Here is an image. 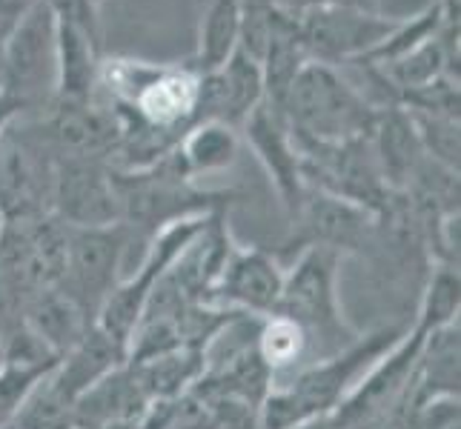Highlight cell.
<instances>
[{"mask_svg": "<svg viewBox=\"0 0 461 429\" xmlns=\"http://www.w3.org/2000/svg\"><path fill=\"white\" fill-rule=\"evenodd\" d=\"M4 429H9V426H4Z\"/></svg>", "mask_w": 461, "mask_h": 429, "instance_id": "obj_26", "label": "cell"}, {"mask_svg": "<svg viewBox=\"0 0 461 429\" xmlns=\"http://www.w3.org/2000/svg\"><path fill=\"white\" fill-rule=\"evenodd\" d=\"M50 215L67 227H113L121 220L113 166L95 157H58Z\"/></svg>", "mask_w": 461, "mask_h": 429, "instance_id": "obj_7", "label": "cell"}, {"mask_svg": "<svg viewBox=\"0 0 461 429\" xmlns=\"http://www.w3.org/2000/svg\"><path fill=\"white\" fill-rule=\"evenodd\" d=\"M307 63H310V55H307L304 35H301L298 18L293 12L281 9L273 31H269L264 58H261L264 101L273 103L276 109H281L293 81L298 77V72L307 67Z\"/></svg>", "mask_w": 461, "mask_h": 429, "instance_id": "obj_15", "label": "cell"}, {"mask_svg": "<svg viewBox=\"0 0 461 429\" xmlns=\"http://www.w3.org/2000/svg\"><path fill=\"white\" fill-rule=\"evenodd\" d=\"M4 98L29 106L55 94L58 86V21L38 0L4 38Z\"/></svg>", "mask_w": 461, "mask_h": 429, "instance_id": "obj_5", "label": "cell"}, {"mask_svg": "<svg viewBox=\"0 0 461 429\" xmlns=\"http://www.w3.org/2000/svg\"><path fill=\"white\" fill-rule=\"evenodd\" d=\"M238 130L218 121H201L178 140V155L193 178L224 172L238 161Z\"/></svg>", "mask_w": 461, "mask_h": 429, "instance_id": "obj_19", "label": "cell"}, {"mask_svg": "<svg viewBox=\"0 0 461 429\" xmlns=\"http://www.w3.org/2000/svg\"><path fill=\"white\" fill-rule=\"evenodd\" d=\"M132 241V232L123 224L67 227V249H63V266L55 290L72 300L77 312L86 317V324H98L106 298L123 281L121 266Z\"/></svg>", "mask_w": 461, "mask_h": 429, "instance_id": "obj_4", "label": "cell"}, {"mask_svg": "<svg viewBox=\"0 0 461 429\" xmlns=\"http://www.w3.org/2000/svg\"><path fill=\"white\" fill-rule=\"evenodd\" d=\"M21 321L35 332L58 358L67 355L92 329V324H86V317L77 312V307L67 295H60L55 286H46V290H41L29 300Z\"/></svg>", "mask_w": 461, "mask_h": 429, "instance_id": "obj_16", "label": "cell"}, {"mask_svg": "<svg viewBox=\"0 0 461 429\" xmlns=\"http://www.w3.org/2000/svg\"><path fill=\"white\" fill-rule=\"evenodd\" d=\"M241 132L252 147V152H256V157L264 164L267 174L273 178L284 210L293 218L298 212L301 201H304L307 183H304V174H301V155L295 149L287 118H284V112L273 103L261 101L252 109V115L244 121Z\"/></svg>", "mask_w": 461, "mask_h": 429, "instance_id": "obj_10", "label": "cell"}, {"mask_svg": "<svg viewBox=\"0 0 461 429\" xmlns=\"http://www.w3.org/2000/svg\"><path fill=\"white\" fill-rule=\"evenodd\" d=\"M293 220V249H307V246H324L339 252V255H349V252H364L378 241V218L361 206L332 198L318 189H307L304 201H301L298 212Z\"/></svg>", "mask_w": 461, "mask_h": 429, "instance_id": "obj_8", "label": "cell"}, {"mask_svg": "<svg viewBox=\"0 0 461 429\" xmlns=\"http://www.w3.org/2000/svg\"><path fill=\"white\" fill-rule=\"evenodd\" d=\"M344 255L324 246L298 252L293 266L284 273V286L276 312L290 317L307 338V363L339 355L353 346L361 332L347 321L339 304V266Z\"/></svg>", "mask_w": 461, "mask_h": 429, "instance_id": "obj_2", "label": "cell"}, {"mask_svg": "<svg viewBox=\"0 0 461 429\" xmlns=\"http://www.w3.org/2000/svg\"><path fill=\"white\" fill-rule=\"evenodd\" d=\"M264 101V75L261 63L247 52L235 49L218 69L201 75V94L195 123L218 121L232 130H241L252 109Z\"/></svg>", "mask_w": 461, "mask_h": 429, "instance_id": "obj_11", "label": "cell"}, {"mask_svg": "<svg viewBox=\"0 0 461 429\" xmlns=\"http://www.w3.org/2000/svg\"><path fill=\"white\" fill-rule=\"evenodd\" d=\"M284 286V266L276 255L258 246L232 244L227 261L210 290V307L238 315L267 317L273 315Z\"/></svg>", "mask_w": 461, "mask_h": 429, "instance_id": "obj_9", "label": "cell"}, {"mask_svg": "<svg viewBox=\"0 0 461 429\" xmlns=\"http://www.w3.org/2000/svg\"><path fill=\"white\" fill-rule=\"evenodd\" d=\"M458 269L456 266H436L427 290L421 298V307L416 321L430 332H438L444 326L458 324Z\"/></svg>", "mask_w": 461, "mask_h": 429, "instance_id": "obj_21", "label": "cell"}, {"mask_svg": "<svg viewBox=\"0 0 461 429\" xmlns=\"http://www.w3.org/2000/svg\"><path fill=\"white\" fill-rule=\"evenodd\" d=\"M203 367H206L203 349H198V346L172 349V353H164L158 358L130 363L138 387L147 395L149 404L181 398V395L193 392L198 378L203 375Z\"/></svg>", "mask_w": 461, "mask_h": 429, "instance_id": "obj_17", "label": "cell"}, {"mask_svg": "<svg viewBox=\"0 0 461 429\" xmlns=\"http://www.w3.org/2000/svg\"><path fill=\"white\" fill-rule=\"evenodd\" d=\"M92 4H95V6H101V4H104V0H92Z\"/></svg>", "mask_w": 461, "mask_h": 429, "instance_id": "obj_25", "label": "cell"}, {"mask_svg": "<svg viewBox=\"0 0 461 429\" xmlns=\"http://www.w3.org/2000/svg\"><path fill=\"white\" fill-rule=\"evenodd\" d=\"M281 9L284 6L278 4V0H241V31H238V49L261 63L269 31H273Z\"/></svg>", "mask_w": 461, "mask_h": 429, "instance_id": "obj_22", "label": "cell"}, {"mask_svg": "<svg viewBox=\"0 0 461 429\" xmlns=\"http://www.w3.org/2000/svg\"><path fill=\"white\" fill-rule=\"evenodd\" d=\"M149 401L140 392L130 363H121L118 370L104 375L98 384H92L69 409L72 429H101L115 421H138L144 418Z\"/></svg>", "mask_w": 461, "mask_h": 429, "instance_id": "obj_13", "label": "cell"}, {"mask_svg": "<svg viewBox=\"0 0 461 429\" xmlns=\"http://www.w3.org/2000/svg\"><path fill=\"white\" fill-rule=\"evenodd\" d=\"M0 227H4V224H0Z\"/></svg>", "mask_w": 461, "mask_h": 429, "instance_id": "obj_27", "label": "cell"}, {"mask_svg": "<svg viewBox=\"0 0 461 429\" xmlns=\"http://www.w3.org/2000/svg\"><path fill=\"white\" fill-rule=\"evenodd\" d=\"M293 14L298 18L310 60L327 67L361 60L399 26L395 18L356 6H310Z\"/></svg>", "mask_w": 461, "mask_h": 429, "instance_id": "obj_6", "label": "cell"}, {"mask_svg": "<svg viewBox=\"0 0 461 429\" xmlns=\"http://www.w3.org/2000/svg\"><path fill=\"white\" fill-rule=\"evenodd\" d=\"M43 4L52 9L55 21L72 23L98 40V6L92 0H43Z\"/></svg>", "mask_w": 461, "mask_h": 429, "instance_id": "obj_23", "label": "cell"}, {"mask_svg": "<svg viewBox=\"0 0 461 429\" xmlns=\"http://www.w3.org/2000/svg\"><path fill=\"white\" fill-rule=\"evenodd\" d=\"M370 149L375 155V164L381 178H384L390 192H404L412 174L424 161V149L419 143L416 126L410 121V112L399 103L378 106V115L370 132Z\"/></svg>", "mask_w": 461, "mask_h": 429, "instance_id": "obj_12", "label": "cell"}, {"mask_svg": "<svg viewBox=\"0 0 461 429\" xmlns=\"http://www.w3.org/2000/svg\"><path fill=\"white\" fill-rule=\"evenodd\" d=\"M410 324H393L361 335L339 355L310 361L290 378L276 380L261 404V429H295L301 424L330 418L361 375L399 341Z\"/></svg>", "mask_w": 461, "mask_h": 429, "instance_id": "obj_1", "label": "cell"}, {"mask_svg": "<svg viewBox=\"0 0 461 429\" xmlns=\"http://www.w3.org/2000/svg\"><path fill=\"white\" fill-rule=\"evenodd\" d=\"M256 349H258L261 361L267 363V370L273 372V384L276 380L290 378L295 370H301L307 363L304 332H301V326L293 324L290 317H284L278 312L267 315L258 321Z\"/></svg>", "mask_w": 461, "mask_h": 429, "instance_id": "obj_20", "label": "cell"}, {"mask_svg": "<svg viewBox=\"0 0 461 429\" xmlns=\"http://www.w3.org/2000/svg\"><path fill=\"white\" fill-rule=\"evenodd\" d=\"M98 40L84 29L58 21V86L55 101L95 103L98 92Z\"/></svg>", "mask_w": 461, "mask_h": 429, "instance_id": "obj_14", "label": "cell"}, {"mask_svg": "<svg viewBox=\"0 0 461 429\" xmlns=\"http://www.w3.org/2000/svg\"><path fill=\"white\" fill-rule=\"evenodd\" d=\"M241 31V0H210L201 14L198 49L189 69L206 75L218 69L235 49Z\"/></svg>", "mask_w": 461, "mask_h": 429, "instance_id": "obj_18", "label": "cell"}, {"mask_svg": "<svg viewBox=\"0 0 461 429\" xmlns=\"http://www.w3.org/2000/svg\"><path fill=\"white\" fill-rule=\"evenodd\" d=\"M35 4L38 0H0V43H4V38L12 31V26L18 23Z\"/></svg>", "mask_w": 461, "mask_h": 429, "instance_id": "obj_24", "label": "cell"}, {"mask_svg": "<svg viewBox=\"0 0 461 429\" xmlns=\"http://www.w3.org/2000/svg\"><path fill=\"white\" fill-rule=\"evenodd\" d=\"M293 135L318 143H347L370 138L378 106L336 72L310 60L293 81L281 103Z\"/></svg>", "mask_w": 461, "mask_h": 429, "instance_id": "obj_3", "label": "cell"}]
</instances>
